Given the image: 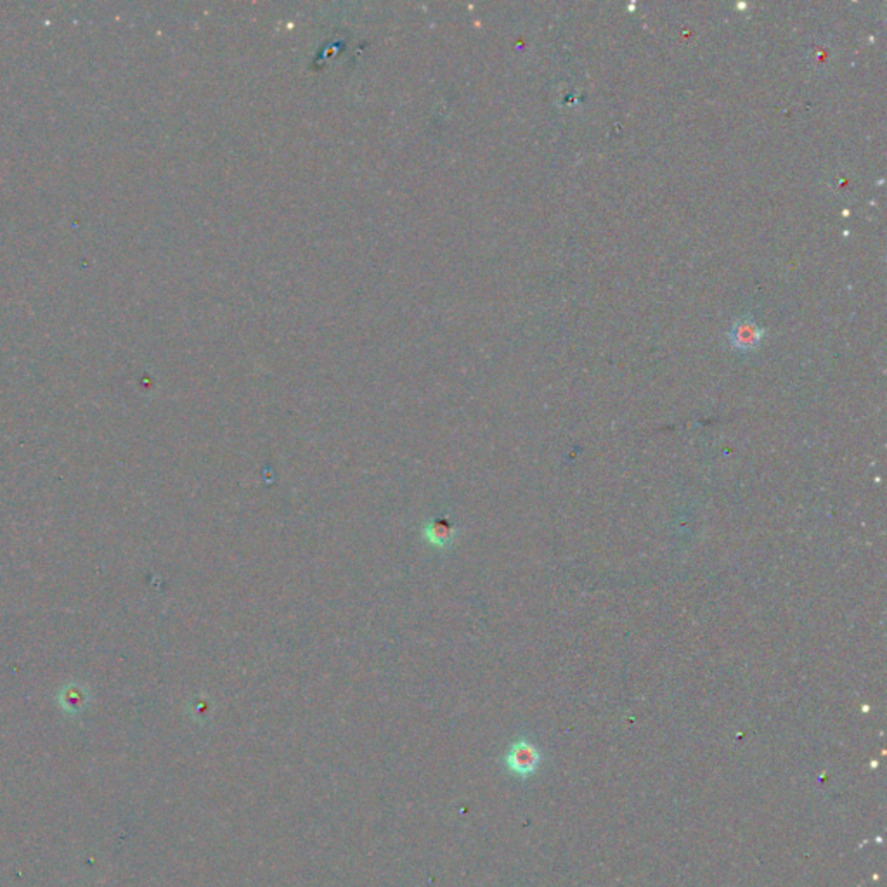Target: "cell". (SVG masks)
<instances>
[{
	"mask_svg": "<svg viewBox=\"0 0 887 887\" xmlns=\"http://www.w3.org/2000/svg\"><path fill=\"white\" fill-rule=\"evenodd\" d=\"M731 345L739 351H752L761 340V330L752 321H741L730 335Z\"/></svg>",
	"mask_w": 887,
	"mask_h": 887,
	"instance_id": "obj_3",
	"label": "cell"
},
{
	"mask_svg": "<svg viewBox=\"0 0 887 887\" xmlns=\"http://www.w3.org/2000/svg\"><path fill=\"white\" fill-rule=\"evenodd\" d=\"M541 760H543V754L539 752L536 745L527 739H520L510 747V750L506 754V766L512 773L525 778V777L536 773Z\"/></svg>",
	"mask_w": 887,
	"mask_h": 887,
	"instance_id": "obj_1",
	"label": "cell"
},
{
	"mask_svg": "<svg viewBox=\"0 0 887 887\" xmlns=\"http://www.w3.org/2000/svg\"><path fill=\"white\" fill-rule=\"evenodd\" d=\"M423 536L432 546L448 548L456 537V527L448 516H439L423 527Z\"/></svg>",
	"mask_w": 887,
	"mask_h": 887,
	"instance_id": "obj_2",
	"label": "cell"
}]
</instances>
